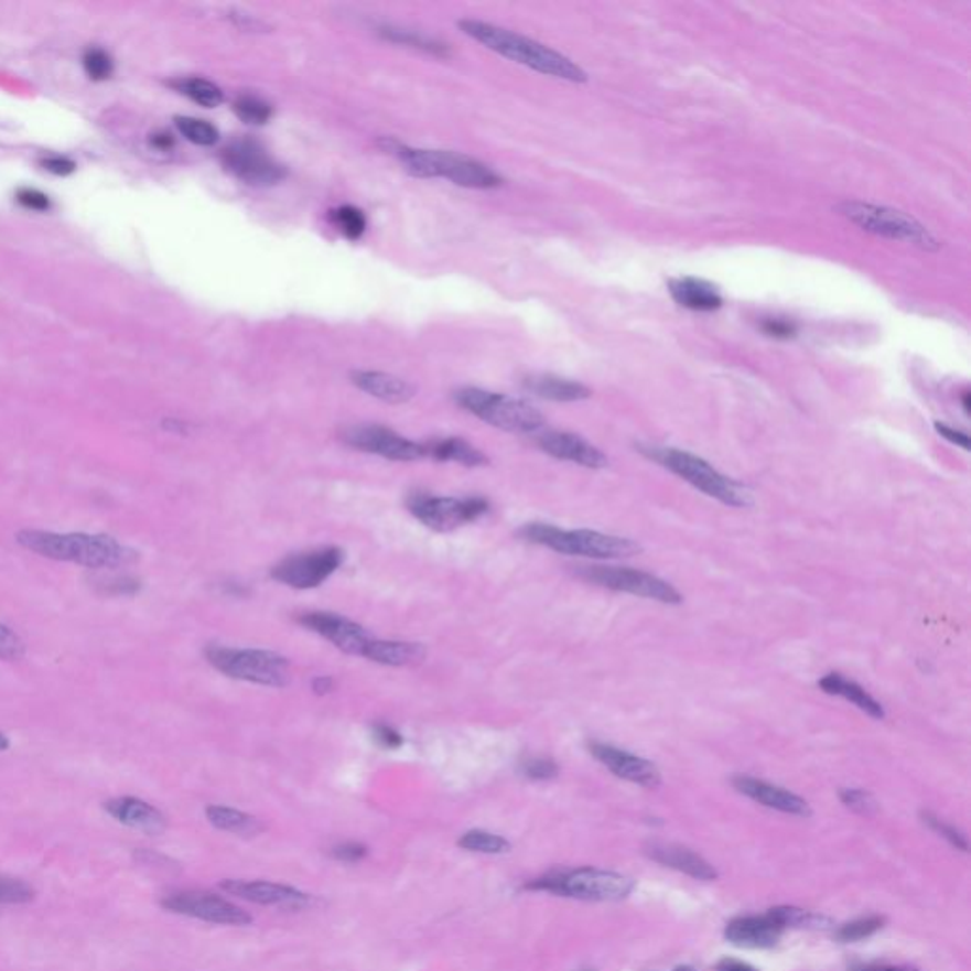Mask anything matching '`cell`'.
Here are the masks:
<instances>
[{"mask_svg": "<svg viewBox=\"0 0 971 971\" xmlns=\"http://www.w3.org/2000/svg\"><path fill=\"white\" fill-rule=\"evenodd\" d=\"M457 846L467 850V852H478V854H505L510 850V842L505 837L489 833L484 829H471L460 837Z\"/></svg>", "mask_w": 971, "mask_h": 971, "instance_id": "32", "label": "cell"}, {"mask_svg": "<svg viewBox=\"0 0 971 971\" xmlns=\"http://www.w3.org/2000/svg\"><path fill=\"white\" fill-rule=\"evenodd\" d=\"M205 816L209 820L211 826L239 837H255L265 831V826L257 816L247 814L238 809L223 807V805H211L205 809Z\"/></svg>", "mask_w": 971, "mask_h": 971, "instance_id": "30", "label": "cell"}, {"mask_svg": "<svg viewBox=\"0 0 971 971\" xmlns=\"http://www.w3.org/2000/svg\"><path fill=\"white\" fill-rule=\"evenodd\" d=\"M647 854L655 862L681 871L686 875L693 876L697 881H715L718 878V871L713 870L704 857L699 856L693 850L686 849V846L652 842L651 846L647 849Z\"/></svg>", "mask_w": 971, "mask_h": 971, "instance_id": "23", "label": "cell"}, {"mask_svg": "<svg viewBox=\"0 0 971 971\" xmlns=\"http://www.w3.org/2000/svg\"><path fill=\"white\" fill-rule=\"evenodd\" d=\"M331 220L341 230V234L352 241L360 239V236L367 230L365 213L354 205H342V207L331 211Z\"/></svg>", "mask_w": 971, "mask_h": 971, "instance_id": "34", "label": "cell"}, {"mask_svg": "<svg viewBox=\"0 0 971 971\" xmlns=\"http://www.w3.org/2000/svg\"><path fill=\"white\" fill-rule=\"evenodd\" d=\"M162 907L175 915L220 926H247L252 917L225 897L204 891H179L162 899Z\"/></svg>", "mask_w": 971, "mask_h": 971, "instance_id": "14", "label": "cell"}, {"mask_svg": "<svg viewBox=\"0 0 971 971\" xmlns=\"http://www.w3.org/2000/svg\"><path fill=\"white\" fill-rule=\"evenodd\" d=\"M381 149L399 158V162L414 177L449 179L457 186L475 188V191H489L501 184V177L496 171L489 170L486 163L465 154L446 152V150L412 149L393 139H384Z\"/></svg>", "mask_w": 971, "mask_h": 971, "instance_id": "3", "label": "cell"}, {"mask_svg": "<svg viewBox=\"0 0 971 971\" xmlns=\"http://www.w3.org/2000/svg\"><path fill=\"white\" fill-rule=\"evenodd\" d=\"M924 823H928L936 833L947 839V841L951 842L952 846H957L958 850H962V852H968V841H965V837L958 831L957 828H952V826H947V823L941 822L939 818L930 814V812H926L923 814Z\"/></svg>", "mask_w": 971, "mask_h": 971, "instance_id": "45", "label": "cell"}, {"mask_svg": "<svg viewBox=\"0 0 971 971\" xmlns=\"http://www.w3.org/2000/svg\"><path fill=\"white\" fill-rule=\"evenodd\" d=\"M181 136L186 137L191 143L197 147H213L218 143V130L213 123L199 120V118H191V116H179L175 118Z\"/></svg>", "mask_w": 971, "mask_h": 971, "instance_id": "35", "label": "cell"}, {"mask_svg": "<svg viewBox=\"0 0 971 971\" xmlns=\"http://www.w3.org/2000/svg\"><path fill=\"white\" fill-rule=\"evenodd\" d=\"M781 928L773 918L742 917L734 918L725 928V939L729 943L742 947V949H770L781 938Z\"/></svg>", "mask_w": 971, "mask_h": 971, "instance_id": "22", "label": "cell"}, {"mask_svg": "<svg viewBox=\"0 0 971 971\" xmlns=\"http://www.w3.org/2000/svg\"><path fill=\"white\" fill-rule=\"evenodd\" d=\"M220 160L234 177L251 186H273L287 177V170L255 139L231 141Z\"/></svg>", "mask_w": 971, "mask_h": 971, "instance_id": "13", "label": "cell"}, {"mask_svg": "<svg viewBox=\"0 0 971 971\" xmlns=\"http://www.w3.org/2000/svg\"><path fill=\"white\" fill-rule=\"evenodd\" d=\"M767 915L780 926L781 930H786V928L826 930V928L831 926V920L828 917L816 915V913H810V910L799 909V907H791V905L775 907V909L768 910Z\"/></svg>", "mask_w": 971, "mask_h": 971, "instance_id": "31", "label": "cell"}, {"mask_svg": "<svg viewBox=\"0 0 971 971\" xmlns=\"http://www.w3.org/2000/svg\"><path fill=\"white\" fill-rule=\"evenodd\" d=\"M528 543L541 544L551 551L570 557L594 558V560H617L639 552V544L626 537L609 536L602 531L562 530L558 526L543 522L526 524L518 531Z\"/></svg>", "mask_w": 971, "mask_h": 971, "instance_id": "5", "label": "cell"}, {"mask_svg": "<svg viewBox=\"0 0 971 971\" xmlns=\"http://www.w3.org/2000/svg\"><path fill=\"white\" fill-rule=\"evenodd\" d=\"M884 918L876 917H865L857 918L854 923L844 924L841 926L839 930H837L835 938L841 941V943H856V941H862V939L871 938V936H875L876 931L883 930Z\"/></svg>", "mask_w": 971, "mask_h": 971, "instance_id": "37", "label": "cell"}, {"mask_svg": "<svg viewBox=\"0 0 971 971\" xmlns=\"http://www.w3.org/2000/svg\"><path fill=\"white\" fill-rule=\"evenodd\" d=\"M423 455L435 462H454L465 467H483L488 465V457L483 450L473 446L470 441L460 436L435 439L423 444Z\"/></svg>", "mask_w": 971, "mask_h": 971, "instance_id": "28", "label": "cell"}, {"mask_svg": "<svg viewBox=\"0 0 971 971\" xmlns=\"http://www.w3.org/2000/svg\"><path fill=\"white\" fill-rule=\"evenodd\" d=\"M205 659L231 680L265 687H287L291 681V662L279 652L209 646L205 649Z\"/></svg>", "mask_w": 971, "mask_h": 971, "instance_id": "7", "label": "cell"}, {"mask_svg": "<svg viewBox=\"0 0 971 971\" xmlns=\"http://www.w3.org/2000/svg\"><path fill=\"white\" fill-rule=\"evenodd\" d=\"M103 809L107 814L112 816L116 822L143 831L147 835H160L168 828L165 816L150 802L137 797H116L105 802Z\"/></svg>", "mask_w": 971, "mask_h": 971, "instance_id": "21", "label": "cell"}, {"mask_svg": "<svg viewBox=\"0 0 971 971\" xmlns=\"http://www.w3.org/2000/svg\"><path fill=\"white\" fill-rule=\"evenodd\" d=\"M537 446L543 450L544 454L564 462L578 463L586 470H604L607 465V457L602 450L584 441L583 436L568 431H544L537 436Z\"/></svg>", "mask_w": 971, "mask_h": 971, "instance_id": "19", "label": "cell"}, {"mask_svg": "<svg viewBox=\"0 0 971 971\" xmlns=\"http://www.w3.org/2000/svg\"><path fill=\"white\" fill-rule=\"evenodd\" d=\"M668 287H670L668 291L672 294V299L680 306L687 308V310L713 312V310H718L723 304V299H721L718 289L706 283V281H702V279H672Z\"/></svg>", "mask_w": 971, "mask_h": 971, "instance_id": "27", "label": "cell"}, {"mask_svg": "<svg viewBox=\"0 0 971 971\" xmlns=\"http://www.w3.org/2000/svg\"><path fill=\"white\" fill-rule=\"evenodd\" d=\"M384 34L388 36L389 41L401 42V44H408L412 48L425 50V52H431V54H444L446 52V46L441 44V42L431 41L428 36L402 31V29H386Z\"/></svg>", "mask_w": 971, "mask_h": 971, "instance_id": "41", "label": "cell"}, {"mask_svg": "<svg viewBox=\"0 0 971 971\" xmlns=\"http://www.w3.org/2000/svg\"><path fill=\"white\" fill-rule=\"evenodd\" d=\"M18 202L20 205H23L25 209L31 211H48L50 209V197L46 194H42V192L34 191V188H21L18 192Z\"/></svg>", "mask_w": 971, "mask_h": 971, "instance_id": "49", "label": "cell"}, {"mask_svg": "<svg viewBox=\"0 0 971 971\" xmlns=\"http://www.w3.org/2000/svg\"><path fill=\"white\" fill-rule=\"evenodd\" d=\"M425 647L414 641H397V639H370L363 657L376 665L402 666L420 665L425 659Z\"/></svg>", "mask_w": 971, "mask_h": 971, "instance_id": "26", "label": "cell"}, {"mask_svg": "<svg viewBox=\"0 0 971 971\" xmlns=\"http://www.w3.org/2000/svg\"><path fill=\"white\" fill-rule=\"evenodd\" d=\"M42 168L54 175H71L76 170L75 162L65 157H48L42 160Z\"/></svg>", "mask_w": 971, "mask_h": 971, "instance_id": "50", "label": "cell"}, {"mask_svg": "<svg viewBox=\"0 0 971 971\" xmlns=\"http://www.w3.org/2000/svg\"><path fill=\"white\" fill-rule=\"evenodd\" d=\"M673 971H694V970H693V968H689V965H681V968H678V970H673Z\"/></svg>", "mask_w": 971, "mask_h": 971, "instance_id": "58", "label": "cell"}, {"mask_svg": "<svg viewBox=\"0 0 971 971\" xmlns=\"http://www.w3.org/2000/svg\"><path fill=\"white\" fill-rule=\"evenodd\" d=\"M352 381L360 391L389 404H402L416 395L412 384L393 374L378 373V370H357L352 374Z\"/></svg>", "mask_w": 971, "mask_h": 971, "instance_id": "24", "label": "cell"}, {"mask_svg": "<svg viewBox=\"0 0 971 971\" xmlns=\"http://www.w3.org/2000/svg\"><path fill=\"white\" fill-rule=\"evenodd\" d=\"M370 734H373V741L381 749H399L404 744L402 734L397 729L391 727V725H386V723H376Z\"/></svg>", "mask_w": 971, "mask_h": 971, "instance_id": "47", "label": "cell"}, {"mask_svg": "<svg viewBox=\"0 0 971 971\" xmlns=\"http://www.w3.org/2000/svg\"><path fill=\"white\" fill-rule=\"evenodd\" d=\"M407 507L423 526L435 531H452L488 515L489 501L483 496L444 497L429 492H412Z\"/></svg>", "mask_w": 971, "mask_h": 971, "instance_id": "10", "label": "cell"}, {"mask_svg": "<svg viewBox=\"0 0 971 971\" xmlns=\"http://www.w3.org/2000/svg\"><path fill=\"white\" fill-rule=\"evenodd\" d=\"M762 331L776 341H788L797 334V325L794 321L784 317H765L762 321Z\"/></svg>", "mask_w": 971, "mask_h": 971, "instance_id": "46", "label": "cell"}, {"mask_svg": "<svg viewBox=\"0 0 971 971\" xmlns=\"http://www.w3.org/2000/svg\"><path fill=\"white\" fill-rule=\"evenodd\" d=\"M524 888L551 892L557 896L583 899V902H621L630 896L634 881L630 876L621 875L615 871L581 867V870L551 871L547 875L533 878Z\"/></svg>", "mask_w": 971, "mask_h": 971, "instance_id": "6", "label": "cell"}, {"mask_svg": "<svg viewBox=\"0 0 971 971\" xmlns=\"http://www.w3.org/2000/svg\"><path fill=\"white\" fill-rule=\"evenodd\" d=\"M33 897L34 888L31 884L14 876L0 875V904H29Z\"/></svg>", "mask_w": 971, "mask_h": 971, "instance_id": "39", "label": "cell"}, {"mask_svg": "<svg viewBox=\"0 0 971 971\" xmlns=\"http://www.w3.org/2000/svg\"><path fill=\"white\" fill-rule=\"evenodd\" d=\"M841 801L857 814H873L876 810L873 795L863 791V789H842Z\"/></svg>", "mask_w": 971, "mask_h": 971, "instance_id": "44", "label": "cell"}, {"mask_svg": "<svg viewBox=\"0 0 971 971\" xmlns=\"http://www.w3.org/2000/svg\"><path fill=\"white\" fill-rule=\"evenodd\" d=\"M8 747H10V741H8L7 734L0 733V752H7Z\"/></svg>", "mask_w": 971, "mask_h": 971, "instance_id": "56", "label": "cell"}, {"mask_svg": "<svg viewBox=\"0 0 971 971\" xmlns=\"http://www.w3.org/2000/svg\"><path fill=\"white\" fill-rule=\"evenodd\" d=\"M97 592L103 596H136L143 589L141 579L133 575H112V578L94 581Z\"/></svg>", "mask_w": 971, "mask_h": 971, "instance_id": "38", "label": "cell"}, {"mask_svg": "<svg viewBox=\"0 0 971 971\" xmlns=\"http://www.w3.org/2000/svg\"><path fill=\"white\" fill-rule=\"evenodd\" d=\"M15 541L25 551L34 552L39 557L82 565L88 570H122L137 560L133 549L118 543L110 536L21 530L15 536Z\"/></svg>", "mask_w": 971, "mask_h": 971, "instance_id": "1", "label": "cell"}, {"mask_svg": "<svg viewBox=\"0 0 971 971\" xmlns=\"http://www.w3.org/2000/svg\"><path fill=\"white\" fill-rule=\"evenodd\" d=\"M342 439L349 449L359 450L365 454L380 455L391 462H416L425 457L423 444L399 435L393 429L384 425H355L342 433Z\"/></svg>", "mask_w": 971, "mask_h": 971, "instance_id": "15", "label": "cell"}, {"mask_svg": "<svg viewBox=\"0 0 971 971\" xmlns=\"http://www.w3.org/2000/svg\"><path fill=\"white\" fill-rule=\"evenodd\" d=\"M368 854V849L365 844H360V842H342V844H336L331 849V856L334 860H338V862L346 863H357L360 860H365Z\"/></svg>", "mask_w": 971, "mask_h": 971, "instance_id": "48", "label": "cell"}, {"mask_svg": "<svg viewBox=\"0 0 971 971\" xmlns=\"http://www.w3.org/2000/svg\"><path fill=\"white\" fill-rule=\"evenodd\" d=\"M639 450L652 462L659 463L665 470L680 476L686 483L723 505L749 507L754 503L752 492L746 486L713 470L712 465L699 455L689 454L686 450L665 449V446H641Z\"/></svg>", "mask_w": 971, "mask_h": 971, "instance_id": "4", "label": "cell"}, {"mask_svg": "<svg viewBox=\"0 0 971 971\" xmlns=\"http://www.w3.org/2000/svg\"><path fill=\"white\" fill-rule=\"evenodd\" d=\"M733 786L736 791H741L742 795H746L752 801L759 802L767 809L778 810L784 814L810 816L809 802L789 789L780 788V786L768 784L765 780H757L752 776H736L733 778Z\"/></svg>", "mask_w": 971, "mask_h": 971, "instance_id": "20", "label": "cell"}, {"mask_svg": "<svg viewBox=\"0 0 971 971\" xmlns=\"http://www.w3.org/2000/svg\"><path fill=\"white\" fill-rule=\"evenodd\" d=\"M839 211L849 218L850 223L875 236L907 241L926 251L939 247L936 236L923 223H918L917 218L910 217L904 211L891 209L884 205L863 204V202H844Z\"/></svg>", "mask_w": 971, "mask_h": 971, "instance_id": "9", "label": "cell"}, {"mask_svg": "<svg viewBox=\"0 0 971 971\" xmlns=\"http://www.w3.org/2000/svg\"><path fill=\"white\" fill-rule=\"evenodd\" d=\"M460 29L492 52L507 57L510 62L533 68L541 75L554 76L560 80L586 82V73L578 63L571 62L570 57L544 46L541 42L531 41L528 36L499 25H492L486 21L463 20L460 21Z\"/></svg>", "mask_w": 971, "mask_h": 971, "instance_id": "2", "label": "cell"}, {"mask_svg": "<svg viewBox=\"0 0 971 971\" xmlns=\"http://www.w3.org/2000/svg\"><path fill=\"white\" fill-rule=\"evenodd\" d=\"M152 144L160 150H170L173 147V137L170 133H157L152 136Z\"/></svg>", "mask_w": 971, "mask_h": 971, "instance_id": "54", "label": "cell"}, {"mask_svg": "<svg viewBox=\"0 0 971 971\" xmlns=\"http://www.w3.org/2000/svg\"><path fill=\"white\" fill-rule=\"evenodd\" d=\"M520 773L528 780L547 781L554 780L558 773H560V768H558V763L551 759V757H528L520 765Z\"/></svg>", "mask_w": 971, "mask_h": 971, "instance_id": "40", "label": "cell"}, {"mask_svg": "<svg viewBox=\"0 0 971 971\" xmlns=\"http://www.w3.org/2000/svg\"><path fill=\"white\" fill-rule=\"evenodd\" d=\"M936 429H938L939 435L945 436L947 441H951L952 444H957L960 449L970 450V439L962 431L949 428L945 423H936Z\"/></svg>", "mask_w": 971, "mask_h": 971, "instance_id": "51", "label": "cell"}, {"mask_svg": "<svg viewBox=\"0 0 971 971\" xmlns=\"http://www.w3.org/2000/svg\"><path fill=\"white\" fill-rule=\"evenodd\" d=\"M312 689L315 694H328L334 689V680L331 676H320L313 680Z\"/></svg>", "mask_w": 971, "mask_h": 971, "instance_id": "52", "label": "cell"}, {"mask_svg": "<svg viewBox=\"0 0 971 971\" xmlns=\"http://www.w3.org/2000/svg\"><path fill=\"white\" fill-rule=\"evenodd\" d=\"M25 657V644L10 626L0 623V660H20Z\"/></svg>", "mask_w": 971, "mask_h": 971, "instance_id": "43", "label": "cell"}, {"mask_svg": "<svg viewBox=\"0 0 971 971\" xmlns=\"http://www.w3.org/2000/svg\"><path fill=\"white\" fill-rule=\"evenodd\" d=\"M579 578L592 584H598L602 589L615 592H628L641 598L657 600L662 604H680L681 594L673 589L672 584L665 579L646 573V571L630 570V568H609V565H589L579 568Z\"/></svg>", "mask_w": 971, "mask_h": 971, "instance_id": "11", "label": "cell"}, {"mask_svg": "<svg viewBox=\"0 0 971 971\" xmlns=\"http://www.w3.org/2000/svg\"><path fill=\"white\" fill-rule=\"evenodd\" d=\"M82 62H84V68H86L89 78H94V80H107L115 68L110 55L101 48H89L84 54Z\"/></svg>", "mask_w": 971, "mask_h": 971, "instance_id": "42", "label": "cell"}, {"mask_svg": "<svg viewBox=\"0 0 971 971\" xmlns=\"http://www.w3.org/2000/svg\"><path fill=\"white\" fill-rule=\"evenodd\" d=\"M718 971H757L754 965L741 962V960H723L718 965Z\"/></svg>", "mask_w": 971, "mask_h": 971, "instance_id": "53", "label": "cell"}, {"mask_svg": "<svg viewBox=\"0 0 971 971\" xmlns=\"http://www.w3.org/2000/svg\"><path fill=\"white\" fill-rule=\"evenodd\" d=\"M299 623L321 638L328 639L336 649H341L347 655H355V657H363L368 641L373 639L365 626H360L359 623H355L344 615H338V613H304V615H300Z\"/></svg>", "mask_w": 971, "mask_h": 971, "instance_id": "16", "label": "cell"}, {"mask_svg": "<svg viewBox=\"0 0 971 971\" xmlns=\"http://www.w3.org/2000/svg\"><path fill=\"white\" fill-rule=\"evenodd\" d=\"M177 86L181 94L191 97L192 101L202 105L205 109H215L225 101L220 88L205 78H186V80L179 82Z\"/></svg>", "mask_w": 971, "mask_h": 971, "instance_id": "33", "label": "cell"}, {"mask_svg": "<svg viewBox=\"0 0 971 971\" xmlns=\"http://www.w3.org/2000/svg\"><path fill=\"white\" fill-rule=\"evenodd\" d=\"M220 891L230 896L239 897L245 902L268 907H281V909L300 910L306 909L312 904V897L304 892L296 891L285 884L268 883V881H241V878H226L220 883Z\"/></svg>", "mask_w": 971, "mask_h": 971, "instance_id": "17", "label": "cell"}, {"mask_svg": "<svg viewBox=\"0 0 971 971\" xmlns=\"http://www.w3.org/2000/svg\"><path fill=\"white\" fill-rule=\"evenodd\" d=\"M818 686L822 687L823 693L849 700V702L860 708L862 712L867 713L873 720H883V704L878 700L873 699L862 686H857L856 681L846 680L842 673H828V676H823Z\"/></svg>", "mask_w": 971, "mask_h": 971, "instance_id": "29", "label": "cell"}, {"mask_svg": "<svg viewBox=\"0 0 971 971\" xmlns=\"http://www.w3.org/2000/svg\"><path fill=\"white\" fill-rule=\"evenodd\" d=\"M962 404H964L965 412H970V393L965 391L964 397H962Z\"/></svg>", "mask_w": 971, "mask_h": 971, "instance_id": "57", "label": "cell"}, {"mask_svg": "<svg viewBox=\"0 0 971 971\" xmlns=\"http://www.w3.org/2000/svg\"><path fill=\"white\" fill-rule=\"evenodd\" d=\"M455 402L492 428L509 433H537L544 425L543 414L533 404L509 395L463 388L455 393Z\"/></svg>", "mask_w": 971, "mask_h": 971, "instance_id": "8", "label": "cell"}, {"mask_svg": "<svg viewBox=\"0 0 971 971\" xmlns=\"http://www.w3.org/2000/svg\"><path fill=\"white\" fill-rule=\"evenodd\" d=\"M589 752L607 770H612L613 775L623 778V780L638 784L644 788H657L662 780L660 770L655 763L647 762L644 757L630 754L621 747L605 744V742H589Z\"/></svg>", "mask_w": 971, "mask_h": 971, "instance_id": "18", "label": "cell"}, {"mask_svg": "<svg viewBox=\"0 0 971 971\" xmlns=\"http://www.w3.org/2000/svg\"><path fill=\"white\" fill-rule=\"evenodd\" d=\"M856 971H918L915 968H907V965H897V968H891V965H863L860 970Z\"/></svg>", "mask_w": 971, "mask_h": 971, "instance_id": "55", "label": "cell"}, {"mask_svg": "<svg viewBox=\"0 0 971 971\" xmlns=\"http://www.w3.org/2000/svg\"><path fill=\"white\" fill-rule=\"evenodd\" d=\"M234 112L239 116V120L252 126H262L272 118V107L270 103L260 99L257 96H241L238 101L234 103Z\"/></svg>", "mask_w": 971, "mask_h": 971, "instance_id": "36", "label": "cell"}, {"mask_svg": "<svg viewBox=\"0 0 971 971\" xmlns=\"http://www.w3.org/2000/svg\"><path fill=\"white\" fill-rule=\"evenodd\" d=\"M581 971H592V970H581Z\"/></svg>", "mask_w": 971, "mask_h": 971, "instance_id": "59", "label": "cell"}, {"mask_svg": "<svg viewBox=\"0 0 971 971\" xmlns=\"http://www.w3.org/2000/svg\"><path fill=\"white\" fill-rule=\"evenodd\" d=\"M524 389L539 399L554 402L584 401L591 397V389L575 380L560 378L554 374H530L522 381Z\"/></svg>", "mask_w": 971, "mask_h": 971, "instance_id": "25", "label": "cell"}, {"mask_svg": "<svg viewBox=\"0 0 971 971\" xmlns=\"http://www.w3.org/2000/svg\"><path fill=\"white\" fill-rule=\"evenodd\" d=\"M344 564V551L338 547H321L313 551L299 552L283 558L273 565L270 575L273 581L287 584L296 591H310L333 578Z\"/></svg>", "mask_w": 971, "mask_h": 971, "instance_id": "12", "label": "cell"}]
</instances>
